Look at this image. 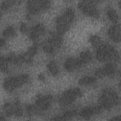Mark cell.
I'll list each match as a JSON object with an SVG mask.
<instances>
[{
    "label": "cell",
    "instance_id": "cell-1",
    "mask_svg": "<svg viewBox=\"0 0 121 121\" xmlns=\"http://www.w3.org/2000/svg\"><path fill=\"white\" fill-rule=\"evenodd\" d=\"M53 102V96L51 95H40L33 105L26 107V111L29 115H35L47 110L51 106Z\"/></svg>",
    "mask_w": 121,
    "mask_h": 121
},
{
    "label": "cell",
    "instance_id": "cell-2",
    "mask_svg": "<svg viewBox=\"0 0 121 121\" xmlns=\"http://www.w3.org/2000/svg\"><path fill=\"white\" fill-rule=\"evenodd\" d=\"M96 57L98 60L102 62L115 61L119 59V53L115 49L104 42L96 49Z\"/></svg>",
    "mask_w": 121,
    "mask_h": 121
},
{
    "label": "cell",
    "instance_id": "cell-3",
    "mask_svg": "<svg viewBox=\"0 0 121 121\" xmlns=\"http://www.w3.org/2000/svg\"><path fill=\"white\" fill-rule=\"evenodd\" d=\"M74 11L68 9L59 16L56 20V28L57 33L62 35L65 33L70 27L75 18Z\"/></svg>",
    "mask_w": 121,
    "mask_h": 121
},
{
    "label": "cell",
    "instance_id": "cell-4",
    "mask_svg": "<svg viewBox=\"0 0 121 121\" xmlns=\"http://www.w3.org/2000/svg\"><path fill=\"white\" fill-rule=\"evenodd\" d=\"M119 98L117 94L113 89L107 88L104 89L99 99L100 106L102 108L110 109L118 104Z\"/></svg>",
    "mask_w": 121,
    "mask_h": 121
},
{
    "label": "cell",
    "instance_id": "cell-5",
    "mask_svg": "<svg viewBox=\"0 0 121 121\" xmlns=\"http://www.w3.org/2000/svg\"><path fill=\"white\" fill-rule=\"evenodd\" d=\"M29 80L30 77L27 74L9 77L5 80L3 86L7 91L12 92L28 82Z\"/></svg>",
    "mask_w": 121,
    "mask_h": 121
},
{
    "label": "cell",
    "instance_id": "cell-6",
    "mask_svg": "<svg viewBox=\"0 0 121 121\" xmlns=\"http://www.w3.org/2000/svg\"><path fill=\"white\" fill-rule=\"evenodd\" d=\"M62 43V39L58 33L52 34L44 43L43 50L49 54L56 53L60 48Z\"/></svg>",
    "mask_w": 121,
    "mask_h": 121
},
{
    "label": "cell",
    "instance_id": "cell-7",
    "mask_svg": "<svg viewBox=\"0 0 121 121\" xmlns=\"http://www.w3.org/2000/svg\"><path fill=\"white\" fill-rule=\"evenodd\" d=\"M82 95V92L78 88H72L63 92L59 97V103L63 106L71 104Z\"/></svg>",
    "mask_w": 121,
    "mask_h": 121
},
{
    "label": "cell",
    "instance_id": "cell-8",
    "mask_svg": "<svg viewBox=\"0 0 121 121\" xmlns=\"http://www.w3.org/2000/svg\"><path fill=\"white\" fill-rule=\"evenodd\" d=\"M95 0H82L79 2L78 8L86 16L97 18L99 13L96 7L97 2Z\"/></svg>",
    "mask_w": 121,
    "mask_h": 121
},
{
    "label": "cell",
    "instance_id": "cell-9",
    "mask_svg": "<svg viewBox=\"0 0 121 121\" xmlns=\"http://www.w3.org/2000/svg\"><path fill=\"white\" fill-rule=\"evenodd\" d=\"M50 4L48 0H29L26 7L30 14L36 15L46 10L50 7Z\"/></svg>",
    "mask_w": 121,
    "mask_h": 121
},
{
    "label": "cell",
    "instance_id": "cell-10",
    "mask_svg": "<svg viewBox=\"0 0 121 121\" xmlns=\"http://www.w3.org/2000/svg\"><path fill=\"white\" fill-rule=\"evenodd\" d=\"M3 110L4 114L7 116H20L23 114L22 108L18 102L6 103L3 106Z\"/></svg>",
    "mask_w": 121,
    "mask_h": 121
},
{
    "label": "cell",
    "instance_id": "cell-11",
    "mask_svg": "<svg viewBox=\"0 0 121 121\" xmlns=\"http://www.w3.org/2000/svg\"><path fill=\"white\" fill-rule=\"evenodd\" d=\"M117 71L116 66L112 63H109L98 69L95 72V75L98 78L110 77L115 75Z\"/></svg>",
    "mask_w": 121,
    "mask_h": 121
},
{
    "label": "cell",
    "instance_id": "cell-12",
    "mask_svg": "<svg viewBox=\"0 0 121 121\" xmlns=\"http://www.w3.org/2000/svg\"><path fill=\"white\" fill-rule=\"evenodd\" d=\"M45 33V28L41 24H37L33 26L29 30L30 38L33 41L37 40Z\"/></svg>",
    "mask_w": 121,
    "mask_h": 121
},
{
    "label": "cell",
    "instance_id": "cell-13",
    "mask_svg": "<svg viewBox=\"0 0 121 121\" xmlns=\"http://www.w3.org/2000/svg\"><path fill=\"white\" fill-rule=\"evenodd\" d=\"M102 109L100 105L86 106L82 109L80 112V115L82 118L87 119L100 112Z\"/></svg>",
    "mask_w": 121,
    "mask_h": 121
},
{
    "label": "cell",
    "instance_id": "cell-14",
    "mask_svg": "<svg viewBox=\"0 0 121 121\" xmlns=\"http://www.w3.org/2000/svg\"><path fill=\"white\" fill-rule=\"evenodd\" d=\"M82 65V64L78 58H69L64 62V68L69 72H72L80 68Z\"/></svg>",
    "mask_w": 121,
    "mask_h": 121
},
{
    "label": "cell",
    "instance_id": "cell-15",
    "mask_svg": "<svg viewBox=\"0 0 121 121\" xmlns=\"http://www.w3.org/2000/svg\"><path fill=\"white\" fill-rule=\"evenodd\" d=\"M108 35L109 38L115 43L121 41V27L119 24H115L111 26L108 30Z\"/></svg>",
    "mask_w": 121,
    "mask_h": 121
},
{
    "label": "cell",
    "instance_id": "cell-16",
    "mask_svg": "<svg viewBox=\"0 0 121 121\" xmlns=\"http://www.w3.org/2000/svg\"><path fill=\"white\" fill-rule=\"evenodd\" d=\"M37 52V46L34 45L31 46L25 53L22 55H20L21 63H30L34 56L35 55Z\"/></svg>",
    "mask_w": 121,
    "mask_h": 121
},
{
    "label": "cell",
    "instance_id": "cell-17",
    "mask_svg": "<svg viewBox=\"0 0 121 121\" xmlns=\"http://www.w3.org/2000/svg\"><path fill=\"white\" fill-rule=\"evenodd\" d=\"M92 54L91 52L88 51H85L81 52L79 55L78 59L82 64H86L90 62L92 60Z\"/></svg>",
    "mask_w": 121,
    "mask_h": 121
},
{
    "label": "cell",
    "instance_id": "cell-18",
    "mask_svg": "<svg viewBox=\"0 0 121 121\" xmlns=\"http://www.w3.org/2000/svg\"><path fill=\"white\" fill-rule=\"evenodd\" d=\"M96 81V78L92 76H85L78 80V83L80 85L87 86L95 83Z\"/></svg>",
    "mask_w": 121,
    "mask_h": 121
},
{
    "label": "cell",
    "instance_id": "cell-19",
    "mask_svg": "<svg viewBox=\"0 0 121 121\" xmlns=\"http://www.w3.org/2000/svg\"><path fill=\"white\" fill-rule=\"evenodd\" d=\"M47 69L50 73L53 76H56L59 73V68L57 63L54 61H50L47 65Z\"/></svg>",
    "mask_w": 121,
    "mask_h": 121
},
{
    "label": "cell",
    "instance_id": "cell-20",
    "mask_svg": "<svg viewBox=\"0 0 121 121\" xmlns=\"http://www.w3.org/2000/svg\"><path fill=\"white\" fill-rule=\"evenodd\" d=\"M107 15L109 20L115 24H117L119 20V16L117 12L112 8H109L107 11Z\"/></svg>",
    "mask_w": 121,
    "mask_h": 121
},
{
    "label": "cell",
    "instance_id": "cell-21",
    "mask_svg": "<svg viewBox=\"0 0 121 121\" xmlns=\"http://www.w3.org/2000/svg\"><path fill=\"white\" fill-rule=\"evenodd\" d=\"M77 113V112L75 110L68 111L64 112L62 115L54 117L52 118V120H67L69 118L73 117Z\"/></svg>",
    "mask_w": 121,
    "mask_h": 121
},
{
    "label": "cell",
    "instance_id": "cell-22",
    "mask_svg": "<svg viewBox=\"0 0 121 121\" xmlns=\"http://www.w3.org/2000/svg\"><path fill=\"white\" fill-rule=\"evenodd\" d=\"M89 41L94 48L96 49L103 43L101 39L99 36L95 35L90 36L89 39Z\"/></svg>",
    "mask_w": 121,
    "mask_h": 121
},
{
    "label": "cell",
    "instance_id": "cell-23",
    "mask_svg": "<svg viewBox=\"0 0 121 121\" xmlns=\"http://www.w3.org/2000/svg\"><path fill=\"white\" fill-rule=\"evenodd\" d=\"M4 37L6 38H10L14 37L16 35V31L12 26L7 27L3 32Z\"/></svg>",
    "mask_w": 121,
    "mask_h": 121
},
{
    "label": "cell",
    "instance_id": "cell-24",
    "mask_svg": "<svg viewBox=\"0 0 121 121\" xmlns=\"http://www.w3.org/2000/svg\"><path fill=\"white\" fill-rule=\"evenodd\" d=\"M17 1L16 0H6L4 1L1 4V9L3 10L8 9L13 5H15Z\"/></svg>",
    "mask_w": 121,
    "mask_h": 121
},
{
    "label": "cell",
    "instance_id": "cell-25",
    "mask_svg": "<svg viewBox=\"0 0 121 121\" xmlns=\"http://www.w3.org/2000/svg\"><path fill=\"white\" fill-rule=\"evenodd\" d=\"M20 31L23 33H26L27 32L28 29L27 28V26L26 25V24L22 23L21 25H20Z\"/></svg>",
    "mask_w": 121,
    "mask_h": 121
},
{
    "label": "cell",
    "instance_id": "cell-26",
    "mask_svg": "<svg viewBox=\"0 0 121 121\" xmlns=\"http://www.w3.org/2000/svg\"><path fill=\"white\" fill-rule=\"evenodd\" d=\"M4 44H5V41H4V40H3V39H1V40H0V45H1V46H3Z\"/></svg>",
    "mask_w": 121,
    "mask_h": 121
},
{
    "label": "cell",
    "instance_id": "cell-27",
    "mask_svg": "<svg viewBox=\"0 0 121 121\" xmlns=\"http://www.w3.org/2000/svg\"><path fill=\"white\" fill-rule=\"evenodd\" d=\"M112 120H121V118L120 117H113Z\"/></svg>",
    "mask_w": 121,
    "mask_h": 121
},
{
    "label": "cell",
    "instance_id": "cell-28",
    "mask_svg": "<svg viewBox=\"0 0 121 121\" xmlns=\"http://www.w3.org/2000/svg\"><path fill=\"white\" fill-rule=\"evenodd\" d=\"M39 78L40 79H44V77L43 75H40L39 76Z\"/></svg>",
    "mask_w": 121,
    "mask_h": 121
}]
</instances>
